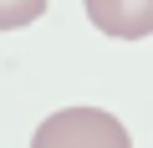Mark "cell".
Listing matches in <instances>:
<instances>
[{
    "label": "cell",
    "instance_id": "obj_2",
    "mask_svg": "<svg viewBox=\"0 0 153 148\" xmlns=\"http://www.w3.org/2000/svg\"><path fill=\"white\" fill-rule=\"evenodd\" d=\"M82 5L102 36H117V41L153 36V0H82Z\"/></svg>",
    "mask_w": 153,
    "mask_h": 148
},
{
    "label": "cell",
    "instance_id": "obj_3",
    "mask_svg": "<svg viewBox=\"0 0 153 148\" xmlns=\"http://www.w3.org/2000/svg\"><path fill=\"white\" fill-rule=\"evenodd\" d=\"M46 0H0V31H21L31 21H41Z\"/></svg>",
    "mask_w": 153,
    "mask_h": 148
},
{
    "label": "cell",
    "instance_id": "obj_1",
    "mask_svg": "<svg viewBox=\"0 0 153 148\" xmlns=\"http://www.w3.org/2000/svg\"><path fill=\"white\" fill-rule=\"evenodd\" d=\"M31 148H133V138L102 107H61L36 128Z\"/></svg>",
    "mask_w": 153,
    "mask_h": 148
}]
</instances>
